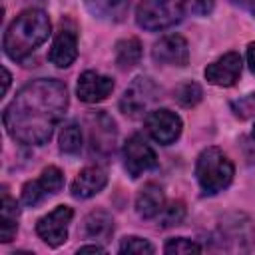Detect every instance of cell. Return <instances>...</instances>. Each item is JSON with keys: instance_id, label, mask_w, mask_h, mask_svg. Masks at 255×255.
<instances>
[{"instance_id": "e575fe53", "label": "cell", "mask_w": 255, "mask_h": 255, "mask_svg": "<svg viewBox=\"0 0 255 255\" xmlns=\"http://www.w3.org/2000/svg\"><path fill=\"white\" fill-rule=\"evenodd\" d=\"M251 10H253V14H255V2H253V6H251Z\"/></svg>"}, {"instance_id": "6da1fadb", "label": "cell", "mask_w": 255, "mask_h": 255, "mask_svg": "<svg viewBox=\"0 0 255 255\" xmlns=\"http://www.w3.org/2000/svg\"><path fill=\"white\" fill-rule=\"evenodd\" d=\"M64 82L54 78L32 80L6 106L2 122L8 135L22 145H44L68 110Z\"/></svg>"}, {"instance_id": "1f68e13d", "label": "cell", "mask_w": 255, "mask_h": 255, "mask_svg": "<svg viewBox=\"0 0 255 255\" xmlns=\"http://www.w3.org/2000/svg\"><path fill=\"white\" fill-rule=\"evenodd\" d=\"M10 80H12V76H10V72L6 70V68H2V94H6L8 92V88H10Z\"/></svg>"}, {"instance_id": "7c38bea8", "label": "cell", "mask_w": 255, "mask_h": 255, "mask_svg": "<svg viewBox=\"0 0 255 255\" xmlns=\"http://www.w3.org/2000/svg\"><path fill=\"white\" fill-rule=\"evenodd\" d=\"M151 58L155 64L161 66H187L189 44L181 34L161 36L151 48Z\"/></svg>"}, {"instance_id": "d6a6232c", "label": "cell", "mask_w": 255, "mask_h": 255, "mask_svg": "<svg viewBox=\"0 0 255 255\" xmlns=\"http://www.w3.org/2000/svg\"><path fill=\"white\" fill-rule=\"evenodd\" d=\"M235 6H241V8H249L251 10V6H253V2L255 0H231Z\"/></svg>"}, {"instance_id": "836d02e7", "label": "cell", "mask_w": 255, "mask_h": 255, "mask_svg": "<svg viewBox=\"0 0 255 255\" xmlns=\"http://www.w3.org/2000/svg\"><path fill=\"white\" fill-rule=\"evenodd\" d=\"M251 135H253V139H255V126H253V133H251Z\"/></svg>"}, {"instance_id": "3957f363", "label": "cell", "mask_w": 255, "mask_h": 255, "mask_svg": "<svg viewBox=\"0 0 255 255\" xmlns=\"http://www.w3.org/2000/svg\"><path fill=\"white\" fill-rule=\"evenodd\" d=\"M233 161L215 145L205 147L195 161V177L203 195H217L233 181Z\"/></svg>"}, {"instance_id": "ffe728a7", "label": "cell", "mask_w": 255, "mask_h": 255, "mask_svg": "<svg viewBox=\"0 0 255 255\" xmlns=\"http://www.w3.org/2000/svg\"><path fill=\"white\" fill-rule=\"evenodd\" d=\"M141 60V42L133 36L124 38L116 44V64L120 70H131Z\"/></svg>"}, {"instance_id": "ba28073f", "label": "cell", "mask_w": 255, "mask_h": 255, "mask_svg": "<svg viewBox=\"0 0 255 255\" xmlns=\"http://www.w3.org/2000/svg\"><path fill=\"white\" fill-rule=\"evenodd\" d=\"M122 155H124V167L131 179H137L139 175H143L145 171L157 165V155L153 147L139 133H133L126 139Z\"/></svg>"}, {"instance_id": "8fae6325", "label": "cell", "mask_w": 255, "mask_h": 255, "mask_svg": "<svg viewBox=\"0 0 255 255\" xmlns=\"http://www.w3.org/2000/svg\"><path fill=\"white\" fill-rule=\"evenodd\" d=\"M78 58V30L70 18H62L60 30L48 52V60L56 68H68Z\"/></svg>"}, {"instance_id": "f546056e", "label": "cell", "mask_w": 255, "mask_h": 255, "mask_svg": "<svg viewBox=\"0 0 255 255\" xmlns=\"http://www.w3.org/2000/svg\"><path fill=\"white\" fill-rule=\"evenodd\" d=\"M78 253H106V247L94 243V245H82L78 247Z\"/></svg>"}, {"instance_id": "d6986e66", "label": "cell", "mask_w": 255, "mask_h": 255, "mask_svg": "<svg viewBox=\"0 0 255 255\" xmlns=\"http://www.w3.org/2000/svg\"><path fill=\"white\" fill-rule=\"evenodd\" d=\"M84 235L94 241H110L114 235V219L104 209H94L84 217Z\"/></svg>"}, {"instance_id": "9c48e42d", "label": "cell", "mask_w": 255, "mask_h": 255, "mask_svg": "<svg viewBox=\"0 0 255 255\" xmlns=\"http://www.w3.org/2000/svg\"><path fill=\"white\" fill-rule=\"evenodd\" d=\"M74 209L70 205H58L50 213L36 221V233L48 247H60L68 239V227L72 223Z\"/></svg>"}, {"instance_id": "30bf717a", "label": "cell", "mask_w": 255, "mask_h": 255, "mask_svg": "<svg viewBox=\"0 0 255 255\" xmlns=\"http://www.w3.org/2000/svg\"><path fill=\"white\" fill-rule=\"evenodd\" d=\"M145 129L159 145H171L181 135L183 122L175 112L167 108H155L145 116Z\"/></svg>"}, {"instance_id": "277c9868", "label": "cell", "mask_w": 255, "mask_h": 255, "mask_svg": "<svg viewBox=\"0 0 255 255\" xmlns=\"http://www.w3.org/2000/svg\"><path fill=\"white\" fill-rule=\"evenodd\" d=\"M223 251H251L255 247V223L243 211H229L219 217L215 239Z\"/></svg>"}, {"instance_id": "cb8c5ba5", "label": "cell", "mask_w": 255, "mask_h": 255, "mask_svg": "<svg viewBox=\"0 0 255 255\" xmlns=\"http://www.w3.org/2000/svg\"><path fill=\"white\" fill-rule=\"evenodd\" d=\"M185 219V203L183 201H169L159 211V225L161 227H173L179 225Z\"/></svg>"}, {"instance_id": "83f0119b", "label": "cell", "mask_w": 255, "mask_h": 255, "mask_svg": "<svg viewBox=\"0 0 255 255\" xmlns=\"http://www.w3.org/2000/svg\"><path fill=\"white\" fill-rule=\"evenodd\" d=\"M231 110L239 120H247L255 116V94H247L235 102H231Z\"/></svg>"}, {"instance_id": "603a6c76", "label": "cell", "mask_w": 255, "mask_h": 255, "mask_svg": "<svg viewBox=\"0 0 255 255\" xmlns=\"http://www.w3.org/2000/svg\"><path fill=\"white\" fill-rule=\"evenodd\" d=\"M120 253L124 255H151L155 251V247L143 239V237H137V235H128L120 241Z\"/></svg>"}, {"instance_id": "4dcf8cb0", "label": "cell", "mask_w": 255, "mask_h": 255, "mask_svg": "<svg viewBox=\"0 0 255 255\" xmlns=\"http://www.w3.org/2000/svg\"><path fill=\"white\" fill-rule=\"evenodd\" d=\"M247 64H249V70L255 74V42L247 46Z\"/></svg>"}, {"instance_id": "4316f807", "label": "cell", "mask_w": 255, "mask_h": 255, "mask_svg": "<svg viewBox=\"0 0 255 255\" xmlns=\"http://www.w3.org/2000/svg\"><path fill=\"white\" fill-rule=\"evenodd\" d=\"M46 189L42 187L40 179H34V181H26L24 187H22V203L28 205V207H34L38 205L44 197H46Z\"/></svg>"}, {"instance_id": "e0dca14e", "label": "cell", "mask_w": 255, "mask_h": 255, "mask_svg": "<svg viewBox=\"0 0 255 255\" xmlns=\"http://www.w3.org/2000/svg\"><path fill=\"white\" fill-rule=\"evenodd\" d=\"M88 12L106 22H122L129 10V0H84Z\"/></svg>"}, {"instance_id": "4fadbf2b", "label": "cell", "mask_w": 255, "mask_h": 255, "mask_svg": "<svg viewBox=\"0 0 255 255\" xmlns=\"http://www.w3.org/2000/svg\"><path fill=\"white\" fill-rule=\"evenodd\" d=\"M241 56L239 52H227L223 56H219L215 62H211L205 68V80L213 86L219 88H231L237 84L239 76H241Z\"/></svg>"}, {"instance_id": "5b68a950", "label": "cell", "mask_w": 255, "mask_h": 255, "mask_svg": "<svg viewBox=\"0 0 255 255\" xmlns=\"http://www.w3.org/2000/svg\"><path fill=\"white\" fill-rule=\"evenodd\" d=\"M185 14L181 0H141L135 8V24L143 30L155 32L175 26Z\"/></svg>"}, {"instance_id": "8992f818", "label": "cell", "mask_w": 255, "mask_h": 255, "mask_svg": "<svg viewBox=\"0 0 255 255\" xmlns=\"http://www.w3.org/2000/svg\"><path fill=\"white\" fill-rule=\"evenodd\" d=\"M159 94L161 90L151 78L137 76L135 80H131V84L126 88L124 96L120 98V110L124 116L139 120L151 112V108L159 100Z\"/></svg>"}, {"instance_id": "d4e9b609", "label": "cell", "mask_w": 255, "mask_h": 255, "mask_svg": "<svg viewBox=\"0 0 255 255\" xmlns=\"http://www.w3.org/2000/svg\"><path fill=\"white\" fill-rule=\"evenodd\" d=\"M38 179H40V183H42V187L46 189L48 195L58 193V191L64 187V173H62V169L56 167V165H48V167H44Z\"/></svg>"}, {"instance_id": "2e32d148", "label": "cell", "mask_w": 255, "mask_h": 255, "mask_svg": "<svg viewBox=\"0 0 255 255\" xmlns=\"http://www.w3.org/2000/svg\"><path fill=\"white\" fill-rule=\"evenodd\" d=\"M165 205V193L159 183H145L135 195V213L141 219H153Z\"/></svg>"}, {"instance_id": "ac0fdd59", "label": "cell", "mask_w": 255, "mask_h": 255, "mask_svg": "<svg viewBox=\"0 0 255 255\" xmlns=\"http://www.w3.org/2000/svg\"><path fill=\"white\" fill-rule=\"evenodd\" d=\"M18 217H20V207L10 193L2 191V203H0V241L10 243L18 231Z\"/></svg>"}, {"instance_id": "7402d4cb", "label": "cell", "mask_w": 255, "mask_h": 255, "mask_svg": "<svg viewBox=\"0 0 255 255\" xmlns=\"http://www.w3.org/2000/svg\"><path fill=\"white\" fill-rule=\"evenodd\" d=\"M201 98H203L201 86H199L197 82H191V80L179 84V86L173 90V100H175L179 106H183V108H193V106H197V104L201 102Z\"/></svg>"}, {"instance_id": "5bb4252c", "label": "cell", "mask_w": 255, "mask_h": 255, "mask_svg": "<svg viewBox=\"0 0 255 255\" xmlns=\"http://www.w3.org/2000/svg\"><path fill=\"white\" fill-rule=\"evenodd\" d=\"M114 80L106 74H100L96 70H86L80 74L76 84V94L86 104H98L106 100L114 92Z\"/></svg>"}, {"instance_id": "7a4b0ae2", "label": "cell", "mask_w": 255, "mask_h": 255, "mask_svg": "<svg viewBox=\"0 0 255 255\" xmlns=\"http://www.w3.org/2000/svg\"><path fill=\"white\" fill-rule=\"evenodd\" d=\"M50 28L52 24L44 10L28 8L20 12L6 28L4 42H2L4 54L14 62L26 60L32 52H36L48 40Z\"/></svg>"}, {"instance_id": "f1b7e54d", "label": "cell", "mask_w": 255, "mask_h": 255, "mask_svg": "<svg viewBox=\"0 0 255 255\" xmlns=\"http://www.w3.org/2000/svg\"><path fill=\"white\" fill-rule=\"evenodd\" d=\"M183 8L187 14H195V16H207L213 10L215 0H181Z\"/></svg>"}, {"instance_id": "484cf974", "label": "cell", "mask_w": 255, "mask_h": 255, "mask_svg": "<svg viewBox=\"0 0 255 255\" xmlns=\"http://www.w3.org/2000/svg\"><path fill=\"white\" fill-rule=\"evenodd\" d=\"M163 251L167 255H179V253H201V245L187 239V237H171L163 245Z\"/></svg>"}, {"instance_id": "44dd1931", "label": "cell", "mask_w": 255, "mask_h": 255, "mask_svg": "<svg viewBox=\"0 0 255 255\" xmlns=\"http://www.w3.org/2000/svg\"><path fill=\"white\" fill-rule=\"evenodd\" d=\"M82 143H84V133H82L80 124L78 122L64 124V128L60 129V135H58L60 151L66 155H76V153H80Z\"/></svg>"}, {"instance_id": "9a60e30c", "label": "cell", "mask_w": 255, "mask_h": 255, "mask_svg": "<svg viewBox=\"0 0 255 255\" xmlns=\"http://www.w3.org/2000/svg\"><path fill=\"white\" fill-rule=\"evenodd\" d=\"M108 185V173L102 165H88L80 169L70 185V193L76 199H90Z\"/></svg>"}, {"instance_id": "52a82bcc", "label": "cell", "mask_w": 255, "mask_h": 255, "mask_svg": "<svg viewBox=\"0 0 255 255\" xmlns=\"http://www.w3.org/2000/svg\"><path fill=\"white\" fill-rule=\"evenodd\" d=\"M88 126V141H90V153L98 157H110L116 149L118 139V128L112 116H108L104 110L90 112L86 116Z\"/></svg>"}]
</instances>
